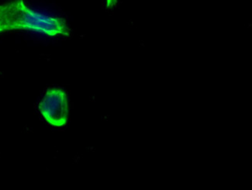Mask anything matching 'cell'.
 I'll return each mask as SVG.
<instances>
[{
	"label": "cell",
	"mask_w": 252,
	"mask_h": 190,
	"mask_svg": "<svg viewBox=\"0 0 252 190\" xmlns=\"http://www.w3.org/2000/svg\"><path fill=\"white\" fill-rule=\"evenodd\" d=\"M17 30L37 32L51 37L70 35L64 19L33 10L24 0L0 4V33Z\"/></svg>",
	"instance_id": "obj_1"
},
{
	"label": "cell",
	"mask_w": 252,
	"mask_h": 190,
	"mask_svg": "<svg viewBox=\"0 0 252 190\" xmlns=\"http://www.w3.org/2000/svg\"><path fill=\"white\" fill-rule=\"evenodd\" d=\"M39 110L51 126H64L68 118V97L65 92L60 89L48 90L39 105Z\"/></svg>",
	"instance_id": "obj_2"
},
{
	"label": "cell",
	"mask_w": 252,
	"mask_h": 190,
	"mask_svg": "<svg viewBox=\"0 0 252 190\" xmlns=\"http://www.w3.org/2000/svg\"><path fill=\"white\" fill-rule=\"evenodd\" d=\"M117 2L118 0H106V7L111 9L117 5Z\"/></svg>",
	"instance_id": "obj_3"
}]
</instances>
